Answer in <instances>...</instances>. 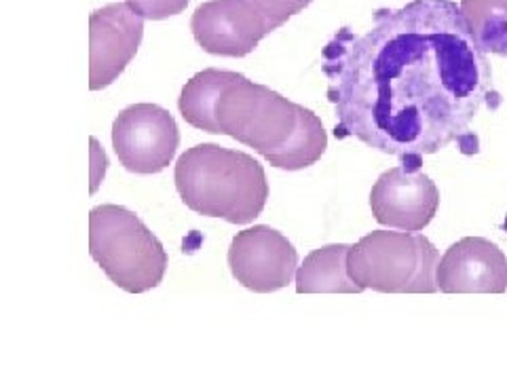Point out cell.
I'll return each instance as SVG.
<instances>
[{"instance_id": "cell-1", "label": "cell", "mask_w": 507, "mask_h": 380, "mask_svg": "<svg viewBox=\"0 0 507 380\" xmlns=\"http://www.w3.org/2000/svg\"><path fill=\"white\" fill-rule=\"evenodd\" d=\"M337 138L398 156L436 154L459 144L480 153L471 123L497 110L487 53L453 0L378 9L366 35L341 28L321 51Z\"/></svg>"}, {"instance_id": "cell-13", "label": "cell", "mask_w": 507, "mask_h": 380, "mask_svg": "<svg viewBox=\"0 0 507 380\" xmlns=\"http://www.w3.org/2000/svg\"><path fill=\"white\" fill-rule=\"evenodd\" d=\"M459 9L484 53L507 55V0H461Z\"/></svg>"}, {"instance_id": "cell-6", "label": "cell", "mask_w": 507, "mask_h": 380, "mask_svg": "<svg viewBox=\"0 0 507 380\" xmlns=\"http://www.w3.org/2000/svg\"><path fill=\"white\" fill-rule=\"evenodd\" d=\"M421 165L423 156H410L378 176L370 190V210L378 225L421 233L436 218L440 190Z\"/></svg>"}, {"instance_id": "cell-3", "label": "cell", "mask_w": 507, "mask_h": 380, "mask_svg": "<svg viewBox=\"0 0 507 380\" xmlns=\"http://www.w3.org/2000/svg\"><path fill=\"white\" fill-rule=\"evenodd\" d=\"M174 180L188 210L231 225L254 222L269 199L265 167L254 156L218 144H199L180 154Z\"/></svg>"}, {"instance_id": "cell-7", "label": "cell", "mask_w": 507, "mask_h": 380, "mask_svg": "<svg viewBox=\"0 0 507 380\" xmlns=\"http://www.w3.org/2000/svg\"><path fill=\"white\" fill-rule=\"evenodd\" d=\"M180 131L174 116L157 104L127 106L113 123V146L131 173H159L174 161Z\"/></svg>"}, {"instance_id": "cell-15", "label": "cell", "mask_w": 507, "mask_h": 380, "mask_svg": "<svg viewBox=\"0 0 507 380\" xmlns=\"http://www.w3.org/2000/svg\"><path fill=\"white\" fill-rule=\"evenodd\" d=\"M131 9H136L144 20H167L171 15L182 13L188 0H127Z\"/></svg>"}, {"instance_id": "cell-5", "label": "cell", "mask_w": 507, "mask_h": 380, "mask_svg": "<svg viewBox=\"0 0 507 380\" xmlns=\"http://www.w3.org/2000/svg\"><path fill=\"white\" fill-rule=\"evenodd\" d=\"M440 254L425 234L372 231L351 245L349 275L361 289L381 294H433Z\"/></svg>"}, {"instance_id": "cell-10", "label": "cell", "mask_w": 507, "mask_h": 380, "mask_svg": "<svg viewBox=\"0 0 507 380\" xmlns=\"http://www.w3.org/2000/svg\"><path fill=\"white\" fill-rule=\"evenodd\" d=\"M191 30L203 51L243 58L258 47L271 28L250 0H210L193 13Z\"/></svg>"}, {"instance_id": "cell-14", "label": "cell", "mask_w": 507, "mask_h": 380, "mask_svg": "<svg viewBox=\"0 0 507 380\" xmlns=\"http://www.w3.org/2000/svg\"><path fill=\"white\" fill-rule=\"evenodd\" d=\"M250 3L263 13L273 32L286 24L289 18H294L300 11L309 7L311 0H250Z\"/></svg>"}, {"instance_id": "cell-8", "label": "cell", "mask_w": 507, "mask_h": 380, "mask_svg": "<svg viewBox=\"0 0 507 380\" xmlns=\"http://www.w3.org/2000/svg\"><path fill=\"white\" fill-rule=\"evenodd\" d=\"M228 266L243 288L256 294H271L297 277L298 254L280 231L258 225L233 237Z\"/></svg>"}, {"instance_id": "cell-4", "label": "cell", "mask_w": 507, "mask_h": 380, "mask_svg": "<svg viewBox=\"0 0 507 380\" xmlns=\"http://www.w3.org/2000/svg\"><path fill=\"white\" fill-rule=\"evenodd\" d=\"M89 254L115 285L130 294L163 281L167 254L148 226L121 205H98L89 214Z\"/></svg>"}, {"instance_id": "cell-16", "label": "cell", "mask_w": 507, "mask_h": 380, "mask_svg": "<svg viewBox=\"0 0 507 380\" xmlns=\"http://www.w3.org/2000/svg\"><path fill=\"white\" fill-rule=\"evenodd\" d=\"M91 156H93V167H91V193H96L99 182L104 180L106 165H108V159H106V153L99 148L98 139L91 138Z\"/></svg>"}, {"instance_id": "cell-9", "label": "cell", "mask_w": 507, "mask_h": 380, "mask_svg": "<svg viewBox=\"0 0 507 380\" xmlns=\"http://www.w3.org/2000/svg\"><path fill=\"white\" fill-rule=\"evenodd\" d=\"M144 36V18L127 3H113L89 18V89L113 85L136 58Z\"/></svg>"}, {"instance_id": "cell-12", "label": "cell", "mask_w": 507, "mask_h": 380, "mask_svg": "<svg viewBox=\"0 0 507 380\" xmlns=\"http://www.w3.org/2000/svg\"><path fill=\"white\" fill-rule=\"evenodd\" d=\"M351 245L332 243L311 251L297 271L298 294H360L364 289L353 281L347 268Z\"/></svg>"}, {"instance_id": "cell-11", "label": "cell", "mask_w": 507, "mask_h": 380, "mask_svg": "<svg viewBox=\"0 0 507 380\" xmlns=\"http://www.w3.org/2000/svg\"><path fill=\"white\" fill-rule=\"evenodd\" d=\"M436 281L444 294H503L507 256L488 239L465 237L440 258Z\"/></svg>"}, {"instance_id": "cell-2", "label": "cell", "mask_w": 507, "mask_h": 380, "mask_svg": "<svg viewBox=\"0 0 507 380\" xmlns=\"http://www.w3.org/2000/svg\"><path fill=\"white\" fill-rule=\"evenodd\" d=\"M178 108L188 125L237 139L277 170H306L328 148L320 116L237 72H197L182 87Z\"/></svg>"}]
</instances>
